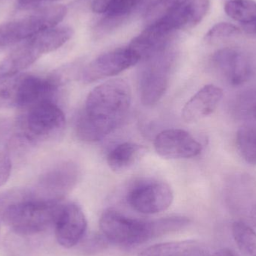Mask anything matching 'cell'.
Listing matches in <instances>:
<instances>
[{
  "label": "cell",
  "mask_w": 256,
  "mask_h": 256,
  "mask_svg": "<svg viewBox=\"0 0 256 256\" xmlns=\"http://www.w3.org/2000/svg\"><path fill=\"white\" fill-rule=\"evenodd\" d=\"M226 202L236 220L256 228V180L239 174L230 180L226 188Z\"/></svg>",
  "instance_id": "9"
},
{
  "label": "cell",
  "mask_w": 256,
  "mask_h": 256,
  "mask_svg": "<svg viewBox=\"0 0 256 256\" xmlns=\"http://www.w3.org/2000/svg\"><path fill=\"white\" fill-rule=\"evenodd\" d=\"M213 252L202 242L184 240L149 246L138 256H212Z\"/></svg>",
  "instance_id": "17"
},
{
  "label": "cell",
  "mask_w": 256,
  "mask_h": 256,
  "mask_svg": "<svg viewBox=\"0 0 256 256\" xmlns=\"http://www.w3.org/2000/svg\"><path fill=\"white\" fill-rule=\"evenodd\" d=\"M146 0H94L92 9L94 13L105 15L108 24L127 18Z\"/></svg>",
  "instance_id": "19"
},
{
  "label": "cell",
  "mask_w": 256,
  "mask_h": 256,
  "mask_svg": "<svg viewBox=\"0 0 256 256\" xmlns=\"http://www.w3.org/2000/svg\"><path fill=\"white\" fill-rule=\"evenodd\" d=\"M62 0H18V7L20 9H33L46 3L56 2Z\"/></svg>",
  "instance_id": "27"
},
{
  "label": "cell",
  "mask_w": 256,
  "mask_h": 256,
  "mask_svg": "<svg viewBox=\"0 0 256 256\" xmlns=\"http://www.w3.org/2000/svg\"><path fill=\"white\" fill-rule=\"evenodd\" d=\"M30 74H18L0 78V108H26L30 104Z\"/></svg>",
  "instance_id": "16"
},
{
  "label": "cell",
  "mask_w": 256,
  "mask_h": 256,
  "mask_svg": "<svg viewBox=\"0 0 256 256\" xmlns=\"http://www.w3.org/2000/svg\"><path fill=\"white\" fill-rule=\"evenodd\" d=\"M73 34L70 27L56 26L21 42L0 63V78L20 74L42 56L60 49Z\"/></svg>",
  "instance_id": "3"
},
{
  "label": "cell",
  "mask_w": 256,
  "mask_h": 256,
  "mask_svg": "<svg viewBox=\"0 0 256 256\" xmlns=\"http://www.w3.org/2000/svg\"><path fill=\"white\" fill-rule=\"evenodd\" d=\"M188 0H156L148 9L146 20L149 24L164 18Z\"/></svg>",
  "instance_id": "23"
},
{
  "label": "cell",
  "mask_w": 256,
  "mask_h": 256,
  "mask_svg": "<svg viewBox=\"0 0 256 256\" xmlns=\"http://www.w3.org/2000/svg\"><path fill=\"white\" fill-rule=\"evenodd\" d=\"M174 56L168 50L143 60L138 74V90L142 103L153 106L164 97L170 85Z\"/></svg>",
  "instance_id": "8"
},
{
  "label": "cell",
  "mask_w": 256,
  "mask_h": 256,
  "mask_svg": "<svg viewBox=\"0 0 256 256\" xmlns=\"http://www.w3.org/2000/svg\"><path fill=\"white\" fill-rule=\"evenodd\" d=\"M156 153L166 159H188L198 156L202 144L189 132L180 129H168L160 132L154 142Z\"/></svg>",
  "instance_id": "12"
},
{
  "label": "cell",
  "mask_w": 256,
  "mask_h": 256,
  "mask_svg": "<svg viewBox=\"0 0 256 256\" xmlns=\"http://www.w3.org/2000/svg\"><path fill=\"white\" fill-rule=\"evenodd\" d=\"M240 30L230 22H222L214 26L204 36L207 43L213 44L219 40L236 37L240 34Z\"/></svg>",
  "instance_id": "24"
},
{
  "label": "cell",
  "mask_w": 256,
  "mask_h": 256,
  "mask_svg": "<svg viewBox=\"0 0 256 256\" xmlns=\"http://www.w3.org/2000/svg\"><path fill=\"white\" fill-rule=\"evenodd\" d=\"M186 216H171L154 220L131 218L117 210H105L100 216V230L111 243L121 246H136L188 226Z\"/></svg>",
  "instance_id": "2"
},
{
  "label": "cell",
  "mask_w": 256,
  "mask_h": 256,
  "mask_svg": "<svg viewBox=\"0 0 256 256\" xmlns=\"http://www.w3.org/2000/svg\"><path fill=\"white\" fill-rule=\"evenodd\" d=\"M30 14L0 26V51L56 27L67 14L62 4H44Z\"/></svg>",
  "instance_id": "6"
},
{
  "label": "cell",
  "mask_w": 256,
  "mask_h": 256,
  "mask_svg": "<svg viewBox=\"0 0 256 256\" xmlns=\"http://www.w3.org/2000/svg\"><path fill=\"white\" fill-rule=\"evenodd\" d=\"M12 172V162L8 155L0 152V186L4 185Z\"/></svg>",
  "instance_id": "26"
},
{
  "label": "cell",
  "mask_w": 256,
  "mask_h": 256,
  "mask_svg": "<svg viewBox=\"0 0 256 256\" xmlns=\"http://www.w3.org/2000/svg\"><path fill=\"white\" fill-rule=\"evenodd\" d=\"M234 242L245 256H256L255 228L240 221L236 220L232 226Z\"/></svg>",
  "instance_id": "20"
},
{
  "label": "cell",
  "mask_w": 256,
  "mask_h": 256,
  "mask_svg": "<svg viewBox=\"0 0 256 256\" xmlns=\"http://www.w3.org/2000/svg\"><path fill=\"white\" fill-rule=\"evenodd\" d=\"M141 58L130 46L118 48L98 56L84 68L81 80L84 82H92L111 78L122 73L140 62Z\"/></svg>",
  "instance_id": "11"
},
{
  "label": "cell",
  "mask_w": 256,
  "mask_h": 256,
  "mask_svg": "<svg viewBox=\"0 0 256 256\" xmlns=\"http://www.w3.org/2000/svg\"><path fill=\"white\" fill-rule=\"evenodd\" d=\"M212 256H238L234 250L228 248H222L213 252Z\"/></svg>",
  "instance_id": "28"
},
{
  "label": "cell",
  "mask_w": 256,
  "mask_h": 256,
  "mask_svg": "<svg viewBox=\"0 0 256 256\" xmlns=\"http://www.w3.org/2000/svg\"><path fill=\"white\" fill-rule=\"evenodd\" d=\"M62 204L32 200L22 194L20 198L3 209V220L16 234L34 236L55 225Z\"/></svg>",
  "instance_id": "4"
},
{
  "label": "cell",
  "mask_w": 256,
  "mask_h": 256,
  "mask_svg": "<svg viewBox=\"0 0 256 256\" xmlns=\"http://www.w3.org/2000/svg\"><path fill=\"white\" fill-rule=\"evenodd\" d=\"M64 126L63 111L55 102L46 100L26 108L16 122V135L24 142L42 144L58 138Z\"/></svg>",
  "instance_id": "5"
},
{
  "label": "cell",
  "mask_w": 256,
  "mask_h": 256,
  "mask_svg": "<svg viewBox=\"0 0 256 256\" xmlns=\"http://www.w3.org/2000/svg\"><path fill=\"white\" fill-rule=\"evenodd\" d=\"M131 90L126 81L114 79L92 90L76 123V135L82 141L94 142L106 138L127 118Z\"/></svg>",
  "instance_id": "1"
},
{
  "label": "cell",
  "mask_w": 256,
  "mask_h": 256,
  "mask_svg": "<svg viewBox=\"0 0 256 256\" xmlns=\"http://www.w3.org/2000/svg\"><path fill=\"white\" fill-rule=\"evenodd\" d=\"M174 196L165 182L146 180L132 186L127 196L129 206L143 214H155L170 208Z\"/></svg>",
  "instance_id": "10"
},
{
  "label": "cell",
  "mask_w": 256,
  "mask_h": 256,
  "mask_svg": "<svg viewBox=\"0 0 256 256\" xmlns=\"http://www.w3.org/2000/svg\"><path fill=\"white\" fill-rule=\"evenodd\" d=\"M146 152V148L136 143H122L110 152L108 164L114 172H124L138 162Z\"/></svg>",
  "instance_id": "18"
},
{
  "label": "cell",
  "mask_w": 256,
  "mask_h": 256,
  "mask_svg": "<svg viewBox=\"0 0 256 256\" xmlns=\"http://www.w3.org/2000/svg\"><path fill=\"white\" fill-rule=\"evenodd\" d=\"M212 63L226 80L234 86L243 85L252 75L250 58L238 48L219 50L212 56Z\"/></svg>",
  "instance_id": "13"
},
{
  "label": "cell",
  "mask_w": 256,
  "mask_h": 256,
  "mask_svg": "<svg viewBox=\"0 0 256 256\" xmlns=\"http://www.w3.org/2000/svg\"><path fill=\"white\" fill-rule=\"evenodd\" d=\"M54 226L57 242L63 248L69 249L76 246L85 236L86 218L78 204H62Z\"/></svg>",
  "instance_id": "14"
},
{
  "label": "cell",
  "mask_w": 256,
  "mask_h": 256,
  "mask_svg": "<svg viewBox=\"0 0 256 256\" xmlns=\"http://www.w3.org/2000/svg\"><path fill=\"white\" fill-rule=\"evenodd\" d=\"M236 144L242 158L250 165L256 166V126L240 128L236 135Z\"/></svg>",
  "instance_id": "21"
},
{
  "label": "cell",
  "mask_w": 256,
  "mask_h": 256,
  "mask_svg": "<svg viewBox=\"0 0 256 256\" xmlns=\"http://www.w3.org/2000/svg\"><path fill=\"white\" fill-rule=\"evenodd\" d=\"M244 30L249 34H256V19L250 24L244 25Z\"/></svg>",
  "instance_id": "29"
},
{
  "label": "cell",
  "mask_w": 256,
  "mask_h": 256,
  "mask_svg": "<svg viewBox=\"0 0 256 256\" xmlns=\"http://www.w3.org/2000/svg\"><path fill=\"white\" fill-rule=\"evenodd\" d=\"M80 170L72 162H62L40 174L25 196L48 203H61L78 184Z\"/></svg>",
  "instance_id": "7"
},
{
  "label": "cell",
  "mask_w": 256,
  "mask_h": 256,
  "mask_svg": "<svg viewBox=\"0 0 256 256\" xmlns=\"http://www.w3.org/2000/svg\"><path fill=\"white\" fill-rule=\"evenodd\" d=\"M224 10L230 18L243 25L256 19V2L254 0H230L226 3Z\"/></svg>",
  "instance_id": "22"
},
{
  "label": "cell",
  "mask_w": 256,
  "mask_h": 256,
  "mask_svg": "<svg viewBox=\"0 0 256 256\" xmlns=\"http://www.w3.org/2000/svg\"><path fill=\"white\" fill-rule=\"evenodd\" d=\"M222 96L224 92L216 86H204L186 102L182 109V118L186 123H194L212 115Z\"/></svg>",
  "instance_id": "15"
},
{
  "label": "cell",
  "mask_w": 256,
  "mask_h": 256,
  "mask_svg": "<svg viewBox=\"0 0 256 256\" xmlns=\"http://www.w3.org/2000/svg\"><path fill=\"white\" fill-rule=\"evenodd\" d=\"M240 100H242L237 104L239 105V109L237 111L243 117L256 120V91L250 92Z\"/></svg>",
  "instance_id": "25"
}]
</instances>
